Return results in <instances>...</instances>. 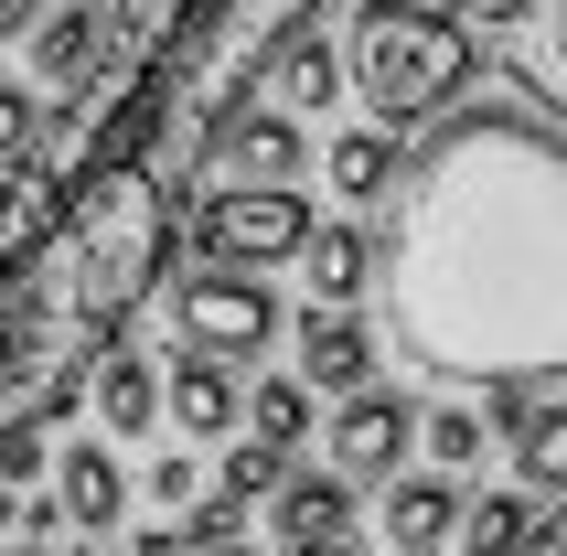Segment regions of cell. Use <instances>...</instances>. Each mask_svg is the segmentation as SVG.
<instances>
[{"label": "cell", "mask_w": 567, "mask_h": 556, "mask_svg": "<svg viewBox=\"0 0 567 556\" xmlns=\"http://www.w3.org/2000/svg\"><path fill=\"white\" fill-rule=\"evenodd\" d=\"M86 556H96V546H86Z\"/></svg>", "instance_id": "obj_36"}, {"label": "cell", "mask_w": 567, "mask_h": 556, "mask_svg": "<svg viewBox=\"0 0 567 556\" xmlns=\"http://www.w3.org/2000/svg\"><path fill=\"white\" fill-rule=\"evenodd\" d=\"M43 471H54V439L32 429V418H11V429H0V482L22 493V482H43Z\"/></svg>", "instance_id": "obj_24"}, {"label": "cell", "mask_w": 567, "mask_h": 556, "mask_svg": "<svg viewBox=\"0 0 567 556\" xmlns=\"http://www.w3.org/2000/svg\"><path fill=\"white\" fill-rule=\"evenodd\" d=\"M32 119H43V96H32V86H0V172L32 161Z\"/></svg>", "instance_id": "obj_25"}, {"label": "cell", "mask_w": 567, "mask_h": 556, "mask_svg": "<svg viewBox=\"0 0 567 556\" xmlns=\"http://www.w3.org/2000/svg\"><path fill=\"white\" fill-rule=\"evenodd\" d=\"M536 0H461V22H525Z\"/></svg>", "instance_id": "obj_31"}, {"label": "cell", "mask_w": 567, "mask_h": 556, "mask_svg": "<svg viewBox=\"0 0 567 556\" xmlns=\"http://www.w3.org/2000/svg\"><path fill=\"white\" fill-rule=\"evenodd\" d=\"M417 450V406L408 397H385V385H364V397L332 406V429H321V461L343 471L353 493L364 482H396V461Z\"/></svg>", "instance_id": "obj_6"}, {"label": "cell", "mask_w": 567, "mask_h": 556, "mask_svg": "<svg viewBox=\"0 0 567 556\" xmlns=\"http://www.w3.org/2000/svg\"><path fill=\"white\" fill-rule=\"evenodd\" d=\"M300 236H311V204H300L289 183H225V193L193 204V247H204V268L268 278V268L300 257Z\"/></svg>", "instance_id": "obj_4"}, {"label": "cell", "mask_w": 567, "mask_h": 556, "mask_svg": "<svg viewBox=\"0 0 567 556\" xmlns=\"http://www.w3.org/2000/svg\"><path fill=\"white\" fill-rule=\"evenodd\" d=\"M86 406L107 439H151L161 429V374L128 353V342H107V353H86Z\"/></svg>", "instance_id": "obj_16"}, {"label": "cell", "mask_w": 567, "mask_h": 556, "mask_svg": "<svg viewBox=\"0 0 567 556\" xmlns=\"http://www.w3.org/2000/svg\"><path fill=\"white\" fill-rule=\"evenodd\" d=\"M268 535H279V556L353 546V482L343 471H289L279 493H268Z\"/></svg>", "instance_id": "obj_9"}, {"label": "cell", "mask_w": 567, "mask_h": 556, "mask_svg": "<svg viewBox=\"0 0 567 556\" xmlns=\"http://www.w3.org/2000/svg\"><path fill=\"white\" fill-rule=\"evenodd\" d=\"M204 161H225V172H236V183H289V172H300V161H311V128L300 119H279V107H225L215 128H204V140H193V172H204Z\"/></svg>", "instance_id": "obj_7"}, {"label": "cell", "mask_w": 567, "mask_h": 556, "mask_svg": "<svg viewBox=\"0 0 567 556\" xmlns=\"http://www.w3.org/2000/svg\"><path fill=\"white\" fill-rule=\"evenodd\" d=\"M54 204H64V183L43 172V161H11V172H0V289L32 278V257H43V236H54Z\"/></svg>", "instance_id": "obj_12"}, {"label": "cell", "mask_w": 567, "mask_h": 556, "mask_svg": "<svg viewBox=\"0 0 567 556\" xmlns=\"http://www.w3.org/2000/svg\"><path fill=\"white\" fill-rule=\"evenodd\" d=\"M54 503H64V525L107 535V525L128 514V471H118V450H107V439H64V450H54Z\"/></svg>", "instance_id": "obj_14"}, {"label": "cell", "mask_w": 567, "mask_h": 556, "mask_svg": "<svg viewBox=\"0 0 567 556\" xmlns=\"http://www.w3.org/2000/svg\"><path fill=\"white\" fill-rule=\"evenodd\" d=\"M204 556H279V546H257V535H225V546H204Z\"/></svg>", "instance_id": "obj_33"}, {"label": "cell", "mask_w": 567, "mask_h": 556, "mask_svg": "<svg viewBox=\"0 0 567 556\" xmlns=\"http://www.w3.org/2000/svg\"><path fill=\"white\" fill-rule=\"evenodd\" d=\"M279 482H289V450H268V439H236V450H225V471H215L225 503H268Z\"/></svg>", "instance_id": "obj_21"}, {"label": "cell", "mask_w": 567, "mask_h": 556, "mask_svg": "<svg viewBox=\"0 0 567 556\" xmlns=\"http://www.w3.org/2000/svg\"><path fill=\"white\" fill-rule=\"evenodd\" d=\"M514 471H525V493H557L567 503V397H546L514 439Z\"/></svg>", "instance_id": "obj_19"}, {"label": "cell", "mask_w": 567, "mask_h": 556, "mask_svg": "<svg viewBox=\"0 0 567 556\" xmlns=\"http://www.w3.org/2000/svg\"><path fill=\"white\" fill-rule=\"evenodd\" d=\"M172 332H183V353L247 364V353L279 342V300H268V278H247V268H193L183 289H172Z\"/></svg>", "instance_id": "obj_5"}, {"label": "cell", "mask_w": 567, "mask_h": 556, "mask_svg": "<svg viewBox=\"0 0 567 556\" xmlns=\"http://www.w3.org/2000/svg\"><path fill=\"white\" fill-rule=\"evenodd\" d=\"M161 268H172V183H161L151 161H107V172H75L64 183L54 236H43L22 289L86 353H107L128 332V310L161 289Z\"/></svg>", "instance_id": "obj_2"}, {"label": "cell", "mask_w": 567, "mask_h": 556, "mask_svg": "<svg viewBox=\"0 0 567 556\" xmlns=\"http://www.w3.org/2000/svg\"><path fill=\"white\" fill-rule=\"evenodd\" d=\"M364 278H375V236L353 215H311V236H300V289H311V310H353Z\"/></svg>", "instance_id": "obj_11"}, {"label": "cell", "mask_w": 567, "mask_h": 556, "mask_svg": "<svg viewBox=\"0 0 567 556\" xmlns=\"http://www.w3.org/2000/svg\"><path fill=\"white\" fill-rule=\"evenodd\" d=\"M32 22H43V0H0V43H32Z\"/></svg>", "instance_id": "obj_29"}, {"label": "cell", "mask_w": 567, "mask_h": 556, "mask_svg": "<svg viewBox=\"0 0 567 556\" xmlns=\"http://www.w3.org/2000/svg\"><path fill=\"white\" fill-rule=\"evenodd\" d=\"M0 556H54V546H22V535H11V546H0Z\"/></svg>", "instance_id": "obj_34"}, {"label": "cell", "mask_w": 567, "mask_h": 556, "mask_svg": "<svg viewBox=\"0 0 567 556\" xmlns=\"http://www.w3.org/2000/svg\"><path fill=\"white\" fill-rule=\"evenodd\" d=\"M311 556H353V546H311Z\"/></svg>", "instance_id": "obj_35"}, {"label": "cell", "mask_w": 567, "mask_h": 556, "mask_svg": "<svg viewBox=\"0 0 567 556\" xmlns=\"http://www.w3.org/2000/svg\"><path fill=\"white\" fill-rule=\"evenodd\" d=\"M300 385L364 397L375 385V321L364 310H300Z\"/></svg>", "instance_id": "obj_10"}, {"label": "cell", "mask_w": 567, "mask_h": 556, "mask_svg": "<svg viewBox=\"0 0 567 556\" xmlns=\"http://www.w3.org/2000/svg\"><path fill=\"white\" fill-rule=\"evenodd\" d=\"M353 96L375 107V128H408V119H440L450 96L472 86V22L461 11H429V0H353V22L332 32Z\"/></svg>", "instance_id": "obj_3"}, {"label": "cell", "mask_w": 567, "mask_h": 556, "mask_svg": "<svg viewBox=\"0 0 567 556\" xmlns=\"http://www.w3.org/2000/svg\"><path fill=\"white\" fill-rule=\"evenodd\" d=\"M525 535H536V503H525V493H472L461 525H450V546H461V556H514Z\"/></svg>", "instance_id": "obj_18"}, {"label": "cell", "mask_w": 567, "mask_h": 556, "mask_svg": "<svg viewBox=\"0 0 567 556\" xmlns=\"http://www.w3.org/2000/svg\"><path fill=\"white\" fill-rule=\"evenodd\" d=\"M140 493H151L161 514H193V503H204V471H193V450H161V461L140 471Z\"/></svg>", "instance_id": "obj_23"}, {"label": "cell", "mask_w": 567, "mask_h": 556, "mask_svg": "<svg viewBox=\"0 0 567 556\" xmlns=\"http://www.w3.org/2000/svg\"><path fill=\"white\" fill-rule=\"evenodd\" d=\"M385 342L440 385H557L567 374V128L525 96L440 107L396 161L375 225Z\"/></svg>", "instance_id": "obj_1"}, {"label": "cell", "mask_w": 567, "mask_h": 556, "mask_svg": "<svg viewBox=\"0 0 567 556\" xmlns=\"http://www.w3.org/2000/svg\"><path fill=\"white\" fill-rule=\"evenodd\" d=\"M396 128H343V140H332V151H321V172H332V193H343V204H385V193H396Z\"/></svg>", "instance_id": "obj_17"}, {"label": "cell", "mask_w": 567, "mask_h": 556, "mask_svg": "<svg viewBox=\"0 0 567 556\" xmlns=\"http://www.w3.org/2000/svg\"><path fill=\"white\" fill-rule=\"evenodd\" d=\"M343 96V54H332V32L300 22L268 43V64H257V107H279V119H321Z\"/></svg>", "instance_id": "obj_8"}, {"label": "cell", "mask_w": 567, "mask_h": 556, "mask_svg": "<svg viewBox=\"0 0 567 556\" xmlns=\"http://www.w3.org/2000/svg\"><path fill=\"white\" fill-rule=\"evenodd\" d=\"M514 556H567V503H557V514H536V535H525Z\"/></svg>", "instance_id": "obj_28"}, {"label": "cell", "mask_w": 567, "mask_h": 556, "mask_svg": "<svg viewBox=\"0 0 567 556\" xmlns=\"http://www.w3.org/2000/svg\"><path fill=\"white\" fill-rule=\"evenodd\" d=\"M11 535H22V493H11V482H0V546H11Z\"/></svg>", "instance_id": "obj_32"}, {"label": "cell", "mask_w": 567, "mask_h": 556, "mask_svg": "<svg viewBox=\"0 0 567 556\" xmlns=\"http://www.w3.org/2000/svg\"><path fill=\"white\" fill-rule=\"evenodd\" d=\"M417 439H429V461H440V471H472L493 429H482V406H440V418H417Z\"/></svg>", "instance_id": "obj_22"}, {"label": "cell", "mask_w": 567, "mask_h": 556, "mask_svg": "<svg viewBox=\"0 0 567 556\" xmlns=\"http://www.w3.org/2000/svg\"><path fill=\"white\" fill-rule=\"evenodd\" d=\"M128 556H183V525H140V535H128Z\"/></svg>", "instance_id": "obj_30"}, {"label": "cell", "mask_w": 567, "mask_h": 556, "mask_svg": "<svg viewBox=\"0 0 567 556\" xmlns=\"http://www.w3.org/2000/svg\"><path fill=\"white\" fill-rule=\"evenodd\" d=\"M375 525H385V546H396V556H440L450 525H461V482H450V471H396Z\"/></svg>", "instance_id": "obj_15"}, {"label": "cell", "mask_w": 567, "mask_h": 556, "mask_svg": "<svg viewBox=\"0 0 567 556\" xmlns=\"http://www.w3.org/2000/svg\"><path fill=\"white\" fill-rule=\"evenodd\" d=\"M161 418H183V439L247 429V385H236V364H215V353H183V364L161 374Z\"/></svg>", "instance_id": "obj_13"}, {"label": "cell", "mask_w": 567, "mask_h": 556, "mask_svg": "<svg viewBox=\"0 0 567 556\" xmlns=\"http://www.w3.org/2000/svg\"><path fill=\"white\" fill-rule=\"evenodd\" d=\"M247 439L300 450V439H311V385H300V374H289V385H257V397H247Z\"/></svg>", "instance_id": "obj_20"}, {"label": "cell", "mask_w": 567, "mask_h": 556, "mask_svg": "<svg viewBox=\"0 0 567 556\" xmlns=\"http://www.w3.org/2000/svg\"><path fill=\"white\" fill-rule=\"evenodd\" d=\"M536 385H482V429H504V439H525V418H536Z\"/></svg>", "instance_id": "obj_26"}, {"label": "cell", "mask_w": 567, "mask_h": 556, "mask_svg": "<svg viewBox=\"0 0 567 556\" xmlns=\"http://www.w3.org/2000/svg\"><path fill=\"white\" fill-rule=\"evenodd\" d=\"M546 11V32H536V64H546V86L567 96V0H536Z\"/></svg>", "instance_id": "obj_27"}]
</instances>
